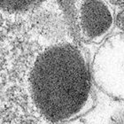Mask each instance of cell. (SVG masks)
<instances>
[{
    "instance_id": "cell-3",
    "label": "cell",
    "mask_w": 124,
    "mask_h": 124,
    "mask_svg": "<svg viewBox=\"0 0 124 124\" xmlns=\"http://www.w3.org/2000/svg\"><path fill=\"white\" fill-rule=\"evenodd\" d=\"M78 38L85 44H101L114 27V12L106 0H75Z\"/></svg>"
},
{
    "instance_id": "cell-4",
    "label": "cell",
    "mask_w": 124,
    "mask_h": 124,
    "mask_svg": "<svg viewBox=\"0 0 124 124\" xmlns=\"http://www.w3.org/2000/svg\"><path fill=\"white\" fill-rule=\"evenodd\" d=\"M53 5L55 0H1V15L5 21L21 24Z\"/></svg>"
},
{
    "instance_id": "cell-5",
    "label": "cell",
    "mask_w": 124,
    "mask_h": 124,
    "mask_svg": "<svg viewBox=\"0 0 124 124\" xmlns=\"http://www.w3.org/2000/svg\"><path fill=\"white\" fill-rule=\"evenodd\" d=\"M110 1L116 5H124V0H110Z\"/></svg>"
},
{
    "instance_id": "cell-2",
    "label": "cell",
    "mask_w": 124,
    "mask_h": 124,
    "mask_svg": "<svg viewBox=\"0 0 124 124\" xmlns=\"http://www.w3.org/2000/svg\"><path fill=\"white\" fill-rule=\"evenodd\" d=\"M91 75L106 95L124 100V33L110 36L98 48L92 61Z\"/></svg>"
},
{
    "instance_id": "cell-1",
    "label": "cell",
    "mask_w": 124,
    "mask_h": 124,
    "mask_svg": "<svg viewBox=\"0 0 124 124\" xmlns=\"http://www.w3.org/2000/svg\"><path fill=\"white\" fill-rule=\"evenodd\" d=\"M85 52L71 36L2 46L1 124H64L95 106Z\"/></svg>"
}]
</instances>
